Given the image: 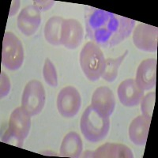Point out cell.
I'll return each mask as SVG.
<instances>
[{"instance_id": "obj_1", "label": "cell", "mask_w": 158, "mask_h": 158, "mask_svg": "<svg viewBox=\"0 0 158 158\" xmlns=\"http://www.w3.org/2000/svg\"><path fill=\"white\" fill-rule=\"evenodd\" d=\"M135 21L92 7L85 16L87 35L99 47H114L127 38L133 31Z\"/></svg>"}, {"instance_id": "obj_2", "label": "cell", "mask_w": 158, "mask_h": 158, "mask_svg": "<svg viewBox=\"0 0 158 158\" xmlns=\"http://www.w3.org/2000/svg\"><path fill=\"white\" fill-rule=\"evenodd\" d=\"M80 128L87 141L98 142L106 138L109 132L110 118L100 115L90 105L81 115Z\"/></svg>"}, {"instance_id": "obj_3", "label": "cell", "mask_w": 158, "mask_h": 158, "mask_svg": "<svg viewBox=\"0 0 158 158\" xmlns=\"http://www.w3.org/2000/svg\"><path fill=\"white\" fill-rule=\"evenodd\" d=\"M105 60L101 48L93 41L85 44L79 58L83 73L92 81H97L101 77L105 67Z\"/></svg>"}, {"instance_id": "obj_4", "label": "cell", "mask_w": 158, "mask_h": 158, "mask_svg": "<svg viewBox=\"0 0 158 158\" xmlns=\"http://www.w3.org/2000/svg\"><path fill=\"white\" fill-rule=\"evenodd\" d=\"M31 128V115L22 107H18L12 111L9 120L7 131L2 137V141L18 147H22L25 138L29 135Z\"/></svg>"}, {"instance_id": "obj_5", "label": "cell", "mask_w": 158, "mask_h": 158, "mask_svg": "<svg viewBox=\"0 0 158 158\" xmlns=\"http://www.w3.org/2000/svg\"><path fill=\"white\" fill-rule=\"evenodd\" d=\"M24 62V48L18 36L11 32H6L2 41V64L10 70H16Z\"/></svg>"}, {"instance_id": "obj_6", "label": "cell", "mask_w": 158, "mask_h": 158, "mask_svg": "<svg viewBox=\"0 0 158 158\" xmlns=\"http://www.w3.org/2000/svg\"><path fill=\"white\" fill-rule=\"evenodd\" d=\"M46 101V94L43 85L37 80L26 84L22 96V107L28 114L33 116L41 112Z\"/></svg>"}, {"instance_id": "obj_7", "label": "cell", "mask_w": 158, "mask_h": 158, "mask_svg": "<svg viewBox=\"0 0 158 158\" xmlns=\"http://www.w3.org/2000/svg\"><path fill=\"white\" fill-rule=\"evenodd\" d=\"M81 98L79 92L73 86L64 87L57 97V108L65 118H73L81 108Z\"/></svg>"}, {"instance_id": "obj_8", "label": "cell", "mask_w": 158, "mask_h": 158, "mask_svg": "<svg viewBox=\"0 0 158 158\" xmlns=\"http://www.w3.org/2000/svg\"><path fill=\"white\" fill-rule=\"evenodd\" d=\"M133 43L139 50L155 52L157 50L158 29L145 23L138 24L133 32Z\"/></svg>"}, {"instance_id": "obj_9", "label": "cell", "mask_w": 158, "mask_h": 158, "mask_svg": "<svg viewBox=\"0 0 158 158\" xmlns=\"http://www.w3.org/2000/svg\"><path fill=\"white\" fill-rule=\"evenodd\" d=\"M84 30L81 23L75 19H64L62 24L60 44L66 48L74 50L81 44Z\"/></svg>"}, {"instance_id": "obj_10", "label": "cell", "mask_w": 158, "mask_h": 158, "mask_svg": "<svg viewBox=\"0 0 158 158\" xmlns=\"http://www.w3.org/2000/svg\"><path fill=\"white\" fill-rule=\"evenodd\" d=\"M91 106L104 117H109L115 108V98L113 92L107 86H101L92 96Z\"/></svg>"}, {"instance_id": "obj_11", "label": "cell", "mask_w": 158, "mask_h": 158, "mask_svg": "<svg viewBox=\"0 0 158 158\" xmlns=\"http://www.w3.org/2000/svg\"><path fill=\"white\" fill-rule=\"evenodd\" d=\"M19 30L25 36H32L37 31L40 22V11L33 5L25 6L21 10L17 19Z\"/></svg>"}, {"instance_id": "obj_12", "label": "cell", "mask_w": 158, "mask_h": 158, "mask_svg": "<svg viewBox=\"0 0 158 158\" xmlns=\"http://www.w3.org/2000/svg\"><path fill=\"white\" fill-rule=\"evenodd\" d=\"M121 104L127 107L137 106L144 97V90L140 89L134 79H126L119 84L117 90Z\"/></svg>"}, {"instance_id": "obj_13", "label": "cell", "mask_w": 158, "mask_h": 158, "mask_svg": "<svg viewBox=\"0 0 158 158\" xmlns=\"http://www.w3.org/2000/svg\"><path fill=\"white\" fill-rule=\"evenodd\" d=\"M135 82L142 90H149L156 85V59L150 58L145 59L138 66Z\"/></svg>"}, {"instance_id": "obj_14", "label": "cell", "mask_w": 158, "mask_h": 158, "mask_svg": "<svg viewBox=\"0 0 158 158\" xmlns=\"http://www.w3.org/2000/svg\"><path fill=\"white\" fill-rule=\"evenodd\" d=\"M84 157L93 158H133L131 149L125 145L105 143L94 151H87Z\"/></svg>"}, {"instance_id": "obj_15", "label": "cell", "mask_w": 158, "mask_h": 158, "mask_svg": "<svg viewBox=\"0 0 158 158\" xmlns=\"http://www.w3.org/2000/svg\"><path fill=\"white\" fill-rule=\"evenodd\" d=\"M151 119L144 115H139L134 118L129 127V138L137 146H144L147 141Z\"/></svg>"}, {"instance_id": "obj_16", "label": "cell", "mask_w": 158, "mask_h": 158, "mask_svg": "<svg viewBox=\"0 0 158 158\" xmlns=\"http://www.w3.org/2000/svg\"><path fill=\"white\" fill-rule=\"evenodd\" d=\"M83 143L81 137L76 132H69L65 135L60 146V154L65 157L77 158L81 155Z\"/></svg>"}, {"instance_id": "obj_17", "label": "cell", "mask_w": 158, "mask_h": 158, "mask_svg": "<svg viewBox=\"0 0 158 158\" xmlns=\"http://www.w3.org/2000/svg\"><path fill=\"white\" fill-rule=\"evenodd\" d=\"M63 19L62 17L53 16L48 20L44 26L45 40L54 46L60 45V36H61L62 24Z\"/></svg>"}, {"instance_id": "obj_18", "label": "cell", "mask_w": 158, "mask_h": 158, "mask_svg": "<svg viewBox=\"0 0 158 158\" xmlns=\"http://www.w3.org/2000/svg\"><path fill=\"white\" fill-rule=\"evenodd\" d=\"M128 51H126L123 55L115 58H108L105 60V67H104V72H103L101 77L104 80L108 82H112L115 80L118 76V69L120 67V65L123 62L124 59L126 58Z\"/></svg>"}, {"instance_id": "obj_19", "label": "cell", "mask_w": 158, "mask_h": 158, "mask_svg": "<svg viewBox=\"0 0 158 158\" xmlns=\"http://www.w3.org/2000/svg\"><path fill=\"white\" fill-rule=\"evenodd\" d=\"M43 76L44 81L52 87H57L58 74L55 65L49 59H45L43 68Z\"/></svg>"}, {"instance_id": "obj_20", "label": "cell", "mask_w": 158, "mask_h": 158, "mask_svg": "<svg viewBox=\"0 0 158 158\" xmlns=\"http://www.w3.org/2000/svg\"><path fill=\"white\" fill-rule=\"evenodd\" d=\"M155 100H156V94L154 92H151L144 96L141 101V111L142 115L151 119L153 115V109H154Z\"/></svg>"}, {"instance_id": "obj_21", "label": "cell", "mask_w": 158, "mask_h": 158, "mask_svg": "<svg viewBox=\"0 0 158 158\" xmlns=\"http://www.w3.org/2000/svg\"><path fill=\"white\" fill-rule=\"evenodd\" d=\"M1 87H0V97L3 98L4 97L7 95L10 90V81L8 76L4 73L1 72Z\"/></svg>"}, {"instance_id": "obj_22", "label": "cell", "mask_w": 158, "mask_h": 158, "mask_svg": "<svg viewBox=\"0 0 158 158\" xmlns=\"http://www.w3.org/2000/svg\"><path fill=\"white\" fill-rule=\"evenodd\" d=\"M55 4V1L50 0H42V1H33V6H35L40 11L48 10Z\"/></svg>"}, {"instance_id": "obj_23", "label": "cell", "mask_w": 158, "mask_h": 158, "mask_svg": "<svg viewBox=\"0 0 158 158\" xmlns=\"http://www.w3.org/2000/svg\"><path fill=\"white\" fill-rule=\"evenodd\" d=\"M20 5H21V3H20V1H18V0H14V1H12V4H11L9 13L10 17H12L15 15H16V13L19 10Z\"/></svg>"}]
</instances>
